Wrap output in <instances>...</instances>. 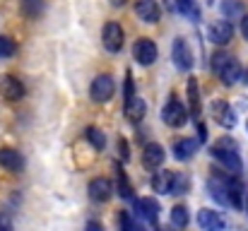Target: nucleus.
Segmentation results:
<instances>
[{"label": "nucleus", "instance_id": "nucleus-1", "mask_svg": "<svg viewBox=\"0 0 248 231\" xmlns=\"http://www.w3.org/2000/svg\"><path fill=\"white\" fill-rule=\"evenodd\" d=\"M212 70H215V75L219 77V82H224V84H236L241 79V73H244L241 63L234 56L222 53V51H217L212 56Z\"/></svg>", "mask_w": 248, "mask_h": 231}, {"label": "nucleus", "instance_id": "nucleus-2", "mask_svg": "<svg viewBox=\"0 0 248 231\" xmlns=\"http://www.w3.org/2000/svg\"><path fill=\"white\" fill-rule=\"evenodd\" d=\"M210 154L224 164V169H232V171H241V159H239V147L232 138H222L212 145Z\"/></svg>", "mask_w": 248, "mask_h": 231}, {"label": "nucleus", "instance_id": "nucleus-3", "mask_svg": "<svg viewBox=\"0 0 248 231\" xmlns=\"http://www.w3.org/2000/svg\"><path fill=\"white\" fill-rule=\"evenodd\" d=\"M162 118H164L166 125H171V128H183L186 125V121H188V108L178 101V96H169V101L164 104V108H162Z\"/></svg>", "mask_w": 248, "mask_h": 231}, {"label": "nucleus", "instance_id": "nucleus-4", "mask_svg": "<svg viewBox=\"0 0 248 231\" xmlns=\"http://www.w3.org/2000/svg\"><path fill=\"white\" fill-rule=\"evenodd\" d=\"M207 39H210L212 44H217V46H227V44L234 39V27H232V22H227V19H215V22H210V27H207Z\"/></svg>", "mask_w": 248, "mask_h": 231}, {"label": "nucleus", "instance_id": "nucleus-5", "mask_svg": "<svg viewBox=\"0 0 248 231\" xmlns=\"http://www.w3.org/2000/svg\"><path fill=\"white\" fill-rule=\"evenodd\" d=\"M123 29L118 22H106L104 29H101V41H104V48L111 51V53H118L123 48Z\"/></svg>", "mask_w": 248, "mask_h": 231}, {"label": "nucleus", "instance_id": "nucleus-6", "mask_svg": "<svg viewBox=\"0 0 248 231\" xmlns=\"http://www.w3.org/2000/svg\"><path fill=\"white\" fill-rule=\"evenodd\" d=\"M171 58H173V65H176L181 73H188V70L193 68V51H190V46H188L186 39H176V41H173Z\"/></svg>", "mask_w": 248, "mask_h": 231}, {"label": "nucleus", "instance_id": "nucleus-7", "mask_svg": "<svg viewBox=\"0 0 248 231\" xmlns=\"http://www.w3.org/2000/svg\"><path fill=\"white\" fill-rule=\"evenodd\" d=\"M159 51H157V44L152 39H138L135 46H133V58L140 63V65H152L157 61Z\"/></svg>", "mask_w": 248, "mask_h": 231}, {"label": "nucleus", "instance_id": "nucleus-8", "mask_svg": "<svg viewBox=\"0 0 248 231\" xmlns=\"http://www.w3.org/2000/svg\"><path fill=\"white\" fill-rule=\"evenodd\" d=\"M210 113L215 116V121L222 125V128H234L236 125V113H234V108H232V104L229 101H224V99H217V101H212V106H210Z\"/></svg>", "mask_w": 248, "mask_h": 231}, {"label": "nucleus", "instance_id": "nucleus-9", "mask_svg": "<svg viewBox=\"0 0 248 231\" xmlns=\"http://www.w3.org/2000/svg\"><path fill=\"white\" fill-rule=\"evenodd\" d=\"M89 94L96 104H104L113 96V77L111 75H96L92 87H89Z\"/></svg>", "mask_w": 248, "mask_h": 231}, {"label": "nucleus", "instance_id": "nucleus-10", "mask_svg": "<svg viewBox=\"0 0 248 231\" xmlns=\"http://www.w3.org/2000/svg\"><path fill=\"white\" fill-rule=\"evenodd\" d=\"M198 227L202 231H227V222L219 212H215L210 207H202L198 212Z\"/></svg>", "mask_w": 248, "mask_h": 231}, {"label": "nucleus", "instance_id": "nucleus-11", "mask_svg": "<svg viewBox=\"0 0 248 231\" xmlns=\"http://www.w3.org/2000/svg\"><path fill=\"white\" fill-rule=\"evenodd\" d=\"M0 92L7 101H19L24 99V84L17 79L15 75H5L0 79Z\"/></svg>", "mask_w": 248, "mask_h": 231}, {"label": "nucleus", "instance_id": "nucleus-12", "mask_svg": "<svg viewBox=\"0 0 248 231\" xmlns=\"http://www.w3.org/2000/svg\"><path fill=\"white\" fill-rule=\"evenodd\" d=\"M135 15H138V19L155 24V22H159L162 10H159L157 0H138V2H135Z\"/></svg>", "mask_w": 248, "mask_h": 231}, {"label": "nucleus", "instance_id": "nucleus-13", "mask_svg": "<svg viewBox=\"0 0 248 231\" xmlns=\"http://www.w3.org/2000/svg\"><path fill=\"white\" fill-rule=\"evenodd\" d=\"M87 193H89V198H92L94 202H108V198H111V193H113V185H111L108 178H94V181L89 183Z\"/></svg>", "mask_w": 248, "mask_h": 231}, {"label": "nucleus", "instance_id": "nucleus-14", "mask_svg": "<svg viewBox=\"0 0 248 231\" xmlns=\"http://www.w3.org/2000/svg\"><path fill=\"white\" fill-rule=\"evenodd\" d=\"M164 5L173 15H183V17H193V19L200 17V10H198L195 0H164Z\"/></svg>", "mask_w": 248, "mask_h": 231}, {"label": "nucleus", "instance_id": "nucleus-15", "mask_svg": "<svg viewBox=\"0 0 248 231\" xmlns=\"http://www.w3.org/2000/svg\"><path fill=\"white\" fill-rule=\"evenodd\" d=\"M123 113H125V121H130V123H140V121L147 116V104H145L140 96H133V99L125 101Z\"/></svg>", "mask_w": 248, "mask_h": 231}, {"label": "nucleus", "instance_id": "nucleus-16", "mask_svg": "<svg viewBox=\"0 0 248 231\" xmlns=\"http://www.w3.org/2000/svg\"><path fill=\"white\" fill-rule=\"evenodd\" d=\"M166 159V152L162 145H157V142H150V145H145V152H142V164L147 166V169H159L162 164H164Z\"/></svg>", "mask_w": 248, "mask_h": 231}, {"label": "nucleus", "instance_id": "nucleus-17", "mask_svg": "<svg viewBox=\"0 0 248 231\" xmlns=\"http://www.w3.org/2000/svg\"><path fill=\"white\" fill-rule=\"evenodd\" d=\"M0 166L7 169V171H12V173H17V171L24 169V156L17 152V150L2 147V150H0Z\"/></svg>", "mask_w": 248, "mask_h": 231}, {"label": "nucleus", "instance_id": "nucleus-18", "mask_svg": "<svg viewBox=\"0 0 248 231\" xmlns=\"http://www.w3.org/2000/svg\"><path fill=\"white\" fill-rule=\"evenodd\" d=\"M173 173L176 171H169V169H162L152 176V188L155 193L159 195H171V185H173Z\"/></svg>", "mask_w": 248, "mask_h": 231}, {"label": "nucleus", "instance_id": "nucleus-19", "mask_svg": "<svg viewBox=\"0 0 248 231\" xmlns=\"http://www.w3.org/2000/svg\"><path fill=\"white\" fill-rule=\"evenodd\" d=\"M198 147H200L198 140L183 138V140H178V142L173 145V156H176L178 161H188V159H193V154L198 152Z\"/></svg>", "mask_w": 248, "mask_h": 231}, {"label": "nucleus", "instance_id": "nucleus-20", "mask_svg": "<svg viewBox=\"0 0 248 231\" xmlns=\"http://www.w3.org/2000/svg\"><path fill=\"white\" fill-rule=\"evenodd\" d=\"M138 212L150 224H157V219H159V202L155 198H142V200H138Z\"/></svg>", "mask_w": 248, "mask_h": 231}, {"label": "nucleus", "instance_id": "nucleus-21", "mask_svg": "<svg viewBox=\"0 0 248 231\" xmlns=\"http://www.w3.org/2000/svg\"><path fill=\"white\" fill-rule=\"evenodd\" d=\"M22 15L27 19H39L46 10V0H22Z\"/></svg>", "mask_w": 248, "mask_h": 231}, {"label": "nucleus", "instance_id": "nucleus-22", "mask_svg": "<svg viewBox=\"0 0 248 231\" xmlns=\"http://www.w3.org/2000/svg\"><path fill=\"white\" fill-rule=\"evenodd\" d=\"M222 15L224 19H241L246 12H244V2L241 0H222Z\"/></svg>", "mask_w": 248, "mask_h": 231}, {"label": "nucleus", "instance_id": "nucleus-23", "mask_svg": "<svg viewBox=\"0 0 248 231\" xmlns=\"http://www.w3.org/2000/svg\"><path fill=\"white\" fill-rule=\"evenodd\" d=\"M188 104H190V113L200 116V89H198V79L195 77L188 79Z\"/></svg>", "mask_w": 248, "mask_h": 231}, {"label": "nucleus", "instance_id": "nucleus-24", "mask_svg": "<svg viewBox=\"0 0 248 231\" xmlns=\"http://www.w3.org/2000/svg\"><path fill=\"white\" fill-rule=\"evenodd\" d=\"M190 222V215H188V207L186 205H176L171 207V224L178 227V229H186Z\"/></svg>", "mask_w": 248, "mask_h": 231}, {"label": "nucleus", "instance_id": "nucleus-25", "mask_svg": "<svg viewBox=\"0 0 248 231\" xmlns=\"http://www.w3.org/2000/svg\"><path fill=\"white\" fill-rule=\"evenodd\" d=\"M84 138H87V140L94 145V150H99V152L106 147V138H104V133H101L99 128H94V125H89V128L84 130Z\"/></svg>", "mask_w": 248, "mask_h": 231}, {"label": "nucleus", "instance_id": "nucleus-26", "mask_svg": "<svg viewBox=\"0 0 248 231\" xmlns=\"http://www.w3.org/2000/svg\"><path fill=\"white\" fill-rule=\"evenodd\" d=\"M190 190V178L186 173H173V185H171V195H186Z\"/></svg>", "mask_w": 248, "mask_h": 231}, {"label": "nucleus", "instance_id": "nucleus-27", "mask_svg": "<svg viewBox=\"0 0 248 231\" xmlns=\"http://www.w3.org/2000/svg\"><path fill=\"white\" fill-rule=\"evenodd\" d=\"M210 193H212V198H215L217 202H229V198H227V183H224V181L212 178V181H210Z\"/></svg>", "mask_w": 248, "mask_h": 231}, {"label": "nucleus", "instance_id": "nucleus-28", "mask_svg": "<svg viewBox=\"0 0 248 231\" xmlns=\"http://www.w3.org/2000/svg\"><path fill=\"white\" fill-rule=\"evenodd\" d=\"M15 51H17L15 39H10V36H0V58H12Z\"/></svg>", "mask_w": 248, "mask_h": 231}, {"label": "nucleus", "instance_id": "nucleus-29", "mask_svg": "<svg viewBox=\"0 0 248 231\" xmlns=\"http://www.w3.org/2000/svg\"><path fill=\"white\" fill-rule=\"evenodd\" d=\"M118 193H121V198H125V200L133 198V185L125 181V176H123L121 169H118Z\"/></svg>", "mask_w": 248, "mask_h": 231}, {"label": "nucleus", "instance_id": "nucleus-30", "mask_svg": "<svg viewBox=\"0 0 248 231\" xmlns=\"http://www.w3.org/2000/svg\"><path fill=\"white\" fill-rule=\"evenodd\" d=\"M135 96V82H133V75L125 73V101Z\"/></svg>", "mask_w": 248, "mask_h": 231}, {"label": "nucleus", "instance_id": "nucleus-31", "mask_svg": "<svg viewBox=\"0 0 248 231\" xmlns=\"http://www.w3.org/2000/svg\"><path fill=\"white\" fill-rule=\"evenodd\" d=\"M121 229L123 231H135V224H133V219L128 217V212H121Z\"/></svg>", "mask_w": 248, "mask_h": 231}, {"label": "nucleus", "instance_id": "nucleus-32", "mask_svg": "<svg viewBox=\"0 0 248 231\" xmlns=\"http://www.w3.org/2000/svg\"><path fill=\"white\" fill-rule=\"evenodd\" d=\"M0 231H15V227H12V219H10L5 212H0Z\"/></svg>", "mask_w": 248, "mask_h": 231}, {"label": "nucleus", "instance_id": "nucleus-33", "mask_svg": "<svg viewBox=\"0 0 248 231\" xmlns=\"http://www.w3.org/2000/svg\"><path fill=\"white\" fill-rule=\"evenodd\" d=\"M118 150H121V159H123V161H128V159H130V150H128L125 140H121V142H118Z\"/></svg>", "mask_w": 248, "mask_h": 231}, {"label": "nucleus", "instance_id": "nucleus-34", "mask_svg": "<svg viewBox=\"0 0 248 231\" xmlns=\"http://www.w3.org/2000/svg\"><path fill=\"white\" fill-rule=\"evenodd\" d=\"M241 34H244V39L248 41V15L241 17Z\"/></svg>", "mask_w": 248, "mask_h": 231}, {"label": "nucleus", "instance_id": "nucleus-35", "mask_svg": "<svg viewBox=\"0 0 248 231\" xmlns=\"http://www.w3.org/2000/svg\"><path fill=\"white\" fill-rule=\"evenodd\" d=\"M84 231H104V227H101L99 222H87V227H84Z\"/></svg>", "mask_w": 248, "mask_h": 231}, {"label": "nucleus", "instance_id": "nucleus-36", "mask_svg": "<svg viewBox=\"0 0 248 231\" xmlns=\"http://www.w3.org/2000/svg\"><path fill=\"white\" fill-rule=\"evenodd\" d=\"M198 133H200V140H198V142H205V140H207V128H205L202 123L198 125Z\"/></svg>", "mask_w": 248, "mask_h": 231}, {"label": "nucleus", "instance_id": "nucleus-37", "mask_svg": "<svg viewBox=\"0 0 248 231\" xmlns=\"http://www.w3.org/2000/svg\"><path fill=\"white\" fill-rule=\"evenodd\" d=\"M125 2H128V0H111L113 7H121V5H125Z\"/></svg>", "mask_w": 248, "mask_h": 231}, {"label": "nucleus", "instance_id": "nucleus-38", "mask_svg": "<svg viewBox=\"0 0 248 231\" xmlns=\"http://www.w3.org/2000/svg\"><path fill=\"white\" fill-rule=\"evenodd\" d=\"M135 231H140V229H135Z\"/></svg>", "mask_w": 248, "mask_h": 231}, {"label": "nucleus", "instance_id": "nucleus-39", "mask_svg": "<svg viewBox=\"0 0 248 231\" xmlns=\"http://www.w3.org/2000/svg\"><path fill=\"white\" fill-rule=\"evenodd\" d=\"M246 128H248V123H246Z\"/></svg>", "mask_w": 248, "mask_h": 231}]
</instances>
